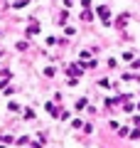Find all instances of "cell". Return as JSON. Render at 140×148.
I'll return each instance as SVG.
<instances>
[{
    "label": "cell",
    "mask_w": 140,
    "mask_h": 148,
    "mask_svg": "<svg viewBox=\"0 0 140 148\" xmlns=\"http://www.w3.org/2000/svg\"><path fill=\"white\" fill-rule=\"evenodd\" d=\"M99 15H101L103 22H108V8H99Z\"/></svg>",
    "instance_id": "6da1fadb"
}]
</instances>
